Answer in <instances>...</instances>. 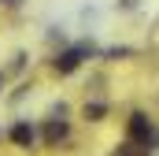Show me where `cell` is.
<instances>
[{
	"label": "cell",
	"instance_id": "obj_3",
	"mask_svg": "<svg viewBox=\"0 0 159 156\" xmlns=\"http://www.w3.org/2000/svg\"><path fill=\"white\" fill-rule=\"evenodd\" d=\"M67 138V123L63 119H48L44 123V145H59Z\"/></svg>",
	"mask_w": 159,
	"mask_h": 156
},
{
	"label": "cell",
	"instance_id": "obj_8",
	"mask_svg": "<svg viewBox=\"0 0 159 156\" xmlns=\"http://www.w3.org/2000/svg\"><path fill=\"white\" fill-rule=\"evenodd\" d=\"M4 4H7V7H19V4H22V0H4Z\"/></svg>",
	"mask_w": 159,
	"mask_h": 156
},
{
	"label": "cell",
	"instance_id": "obj_2",
	"mask_svg": "<svg viewBox=\"0 0 159 156\" xmlns=\"http://www.w3.org/2000/svg\"><path fill=\"white\" fill-rule=\"evenodd\" d=\"M81 60H85V56H81V48H67V52H59V56L52 60V67H56L59 75H70V71H78Z\"/></svg>",
	"mask_w": 159,
	"mask_h": 156
},
{
	"label": "cell",
	"instance_id": "obj_5",
	"mask_svg": "<svg viewBox=\"0 0 159 156\" xmlns=\"http://www.w3.org/2000/svg\"><path fill=\"white\" fill-rule=\"evenodd\" d=\"M115 7H119V11H137L141 0H115Z\"/></svg>",
	"mask_w": 159,
	"mask_h": 156
},
{
	"label": "cell",
	"instance_id": "obj_6",
	"mask_svg": "<svg viewBox=\"0 0 159 156\" xmlns=\"http://www.w3.org/2000/svg\"><path fill=\"white\" fill-rule=\"evenodd\" d=\"M67 115V104H63V100H59V104H52V112H48V119H63Z\"/></svg>",
	"mask_w": 159,
	"mask_h": 156
},
{
	"label": "cell",
	"instance_id": "obj_7",
	"mask_svg": "<svg viewBox=\"0 0 159 156\" xmlns=\"http://www.w3.org/2000/svg\"><path fill=\"white\" fill-rule=\"evenodd\" d=\"M22 67H26V56H22V52H19V56H15V63H11V75H19V71H22Z\"/></svg>",
	"mask_w": 159,
	"mask_h": 156
},
{
	"label": "cell",
	"instance_id": "obj_1",
	"mask_svg": "<svg viewBox=\"0 0 159 156\" xmlns=\"http://www.w3.org/2000/svg\"><path fill=\"white\" fill-rule=\"evenodd\" d=\"M7 138H11V141H15L19 149H30V145L37 141V130H34V126H30L26 119H19V123L11 126V134H7Z\"/></svg>",
	"mask_w": 159,
	"mask_h": 156
},
{
	"label": "cell",
	"instance_id": "obj_9",
	"mask_svg": "<svg viewBox=\"0 0 159 156\" xmlns=\"http://www.w3.org/2000/svg\"><path fill=\"white\" fill-rule=\"evenodd\" d=\"M0 89H4V71H0Z\"/></svg>",
	"mask_w": 159,
	"mask_h": 156
},
{
	"label": "cell",
	"instance_id": "obj_4",
	"mask_svg": "<svg viewBox=\"0 0 159 156\" xmlns=\"http://www.w3.org/2000/svg\"><path fill=\"white\" fill-rule=\"evenodd\" d=\"M81 115L96 123V119H104V115H107V104H104V100H85V108H81Z\"/></svg>",
	"mask_w": 159,
	"mask_h": 156
}]
</instances>
